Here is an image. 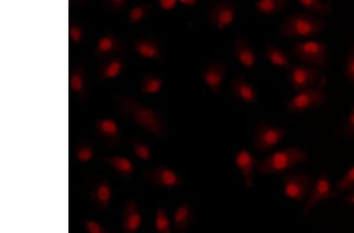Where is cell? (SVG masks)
<instances>
[{"label": "cell", "mask_w": 354, "mask_h": 233, "mask_svg": "<svg viewBox=\"0 0 354 233\" xmlns=\"http://www.w3.org/2000/svg\"><path fill=\"white\" fill-rule=\"evenodd\" d=\"M127 68V60L122 55H116L100 61L96 72L99 82L111 81L122 75Z\"/></svg>", "instance_id": "cell-19"}, {"label": "cell", "mask_w": 354, "mask_h": 233, "mask_svg": "<svg viewBox=\"0 0 354 233\" xmlns=\"http://www.w3.org/2000/svg\"><path fill=\"white\" fill-rule=\"evenodd\" d=\"M129 149L133 155L142 161H150L152 157V150L147 142L136 136H131L128 141Z\"/></svg>", "instance_id": "cell-29"}, {"label": "cell", "mask_w": 354, "mask_h": 233, "mask_svg": "<svg viewBox=\"0 0 354 233\" xmlns=\"http://www.w3.org/2000/svg\"><path fill=\"white\" fill-rule=\"evenodd\" d=\"M74 156L80 163L87 164L95 156V150L93 142L83 140L74 147Z\"/></svg>", "instance_id": "cell-30"}, {"label": "cell", "mask_w": 354, "mask_h": 233, "mask_svg": "<svg viewBox=\"0 0 354 233\" xmlns=\"http://www.w3.org/2000/svg\"><path fill=\"white\" fill-rule=\"evenodd\" d=\"M354 189V164L346 170L337 183L335 190L339 193L350 192Z\"/></svg>", "instance_id": "cell-34"}, {"label": "cell", "mask_w": 354, "mask_h": 233, "mask_svg": "<svg viewBox=\"0 0 354 233\" xmlns=\"http://www.w3.org/2000/svg\"><path fill=\"white\" fill-rule=\"evenodd\" d=\"M305 150L299 146L284 148L271 153L259 164L258 172L263 175H272L287 172L307 161Z\"/></svg>", "instance_id": "cell-3"}, {"label": "cell", "mask_w": 354, "mask_h": 233, "mask_svg": "<svg viewBox=\"0 0 354 233\" xmlns=\"http://www.w3.org/2000/svg\"><path fill=\"white\" fill-rule=\"evenodd\" d=\"M230 92L236 99L253 105L259 101V94L254 84L243 74L234 77L230 83Z\"/></svg>", "instance_id": "cell-17"}, {"label": "cell", "mask_w": 354, "mask_h": 233, "mask_svg": "<svg viewBox=\"0 0 354 233\" xmlns=\"http://www.w3.org/2000/svg\"><path fill=\"white\" fill-rule=\"evenodd\" d=\"M113 99L122 114L146 132L157 139L168 137V123L162 113L127 94H116Z\"/></svg>", "instance_id": "cell-1"}, {"label": "cell", "mask_w": 354, "mask_h": 233, "mask_svg": "<svg viewBox=\"0 0 354 233\" xmlns=\"http://www.w3.org/2000/svg\"><path fill=\"white\" fill-rule=\"evenodd\" d=\"M235 165L241 174L244 185L248 189L252 188L255 172L259 168L256 156L250 150L243 148L236 154Z\"/></svg>", "instance_id": "cell-16"}, {"label": "cell", "mask_w": 354, "mask_h": 233, "mask_svg": "<svg viewBox=\"0 0 354 233\" xmlns=\"http://www.w3.org/2000/svg\"><path fill=\"white\" fill-rule=\"evenodd\" d=\"M68 88L82 101H86L89 95V84L86 70L82 63L73 68L68 74Z\"/></svg>", "instance_id": "cell-21"}, {"label": "cell", "mask_w": 354, "mask_h": 233, "mask_svg": "<svg viewBox=\"0 0 354 233\" xmlns=\"http://www.w3.org/2000/svg\"><path fill=\"white\" fill-rule=\"evenodd\" d=\"M328 96L324 85L307 88L297 94L287 102L286 110L292 114L316 109L327 101Z\"/></svg>", "instance_id": "cell-6"}, {"label": "cell", "mask_w": 354, "mask_h": 233, "mask_svg": "<svg viewBox=\"0 0 354 233\" xmlns=\"http://www.w3.org/2000/svg\"><path fill=\"white\" fill-rule=\"evenodd\" d=\"M326 27L327 24L315 15L297 11L283 20L279 30L283 37L304 39L319 35Z\"/></svg>", "instance_id": "cell-2"}, {"label": "cell", "mask_w": 354, "mask_h": 233, "mask_svg": "<svg viewBox=\"0 0 354 233\" xmlns=\"http://www.w3.org/2000/svg\"><path fill=\"white\" fill-rule=\"evenodd\" d=\"M288 77L290 87L295 92L325 83L324 77L316 67L304 63L290 66Z\"/></svg>", "instance_id": "cell-9"}, {"label": "cell", "mask_w": 354, "mask_h": 233, "mask_svg": "<svg viewBox=\"0 0 354 233\" xmlns=\"http://www.w3.org/2000/svg\"><path fill=\"white\" fill-rule=\"evenodd\" d=\"M345 75L348 82L354 86V48L351 50L350 53L347 55L345 65Z\"/></svg>", "instance_id": "cell-38"}, {"label": "cell", "mask_w": 354, "mask_h": 233, "mask_svg": "<svg viewBox=\"0 0 354 233\" xmlns=\"http://www.w3.org/2000/svg\"><path fill=\"white\" fill-rule=\"evenodd\" d=\"M344 201L349 203L350 205L354 207V190L350 192L349 194H348L344 199Z\"/></svg>", "instance_id": "cell-40"}, {"label": "cell", "mask_w": 354, "mask_h": 233, "mask_svg": "<svg viewBox=\"0 0 354 233\" xmlns=\"http://www.w3.org/2000/svg\"><path fill=\"white\" fill-rule=\"evenodd\" d=\"M159 2L164 9L169 10L174 7L176 0H159Z\"/></svg>", "instance_id": "cell-39"}, {"label": "cell", "mask_w": 354, "mask_h": 233, "mask_svg": "<svg viewBox=\"0 0 354 233\" xmlns=\"http://www.w3.org/2000/svg\"><path fill=\"white\" fill-rule=\"evenodd\" d=\"M144 223V216L139 204L134 199H129L123 208L121 218V228L124 233L138 232Z\"/></svg>", "instance_id": "cell-18"}, {"label": "cell", "mask_w": 354, "mask_h": 233, "mask_svg": "<svg viewBox=\"0 0 354 233\" xmlns=\"http://www.w3.org/2000/svg\"><path fill=\"white\" fill-rule=\"evenodd\" d=\"M93 128L98 137L110 148L117 147L122 140V132L118 123L111 118H101L93 122Z\"/></svg>", "instance_id": "cell-14"}, {"label": "cell", "mask_w": 354, "mask_h": 233, "mask_svg": "<svg viewBox=\"0 0 354 233\" xmlns=\"http://www.w3.org/2000/svg\"><path fill=\"white\" fill-rule=\"evenodd\" d=\"M102 162L113 170L120 177L129 180L133 177L136 172L134 163L127 156L120 155L102 157Z\"/></svg>", "instance_id": "cell-24"}, {"label": "cell", "mask_w": 354, "mask_h": 233, "mask_svg": "<svg viewBox=\"0 0 354 233\" xmlns=\"http://www.w3.org/2000/svg\"><path fill=\"white\" fill-rule=\"evenodd\" d=\"M237 5L233 0H213L208 6L207 21L216 30L231 27L236 21Z\"/></svg>", "instance_id": "cell-7"}, {"label": "cell", "mask_w": 354, "mask_h": 233, "mask_svg": "<svg viewBox=\"0 0 354 233\" xmlns=\"http://www.w3.org/2000/svg\"><path fill=\"white\" fill-rule=\"evenodd\" d=\"M314 185L312 175L294 172L285 174L282 179V190L285 196L291 201L301 202L309 196Z\"/></svg>", "instance_id": "cell-8"}, {"label": "cell", "mask_w": 354, "mask_h": 233, "mask_svg": "<svg viewBox=\"0 0 354 233\" xmlns=\"http://www.w3.org/2000/svg\"><path fill=\"white\" fill-rule=\"evenodd\" d=\"M84 228L89 233H109L110 230L100 221L86 219L84 221Z\"/></svg>", "instance_id": "cell-37"}, {"label": "cell", "mask_w": 354, "mask_h": 233, "mask_svg": "<svg viewBox=\"0 0 354 233\" xmlns=\"http://www.w3.org/2000/svg\"><path fill=\"white\" fill-rule=\"evenodd\" d=\"M164 87V81L162 77L151 72L142 76L140 82V92L142 94L151 96L161 92Z\"/></svg>", "instance_id": "cell-27"}, {"label": "cell", "mask_w": 354, "mask_h": 233, "mask_svg": "<svg viewBox=\"0 0 354 233\" xmlns=\"http://www.w3.org/2000/svg\"><path fill=\"white\" fill-rule=\"evenodd\" d=\"M104 7L113 13H123L129 6V0H102Z\"/></svg>", "instance_id": "cell-36"}, {"label": "cell", "mask_w": 354, "mask_h": 233, "mask_svg": "<svg viewBox=\"0 0 354 233\" xmlns=\"http://www.w3.org/2000/svg\"><path fill=\"white\" fill-rule=\"evenodd\" d=\"M290 52L301 63L324 68L328 63V49L326 43L317 41L295 42Z\"/></svg>", "instance_id": "cell-4"}, {"label": "cell", "mask_w": 354, "mask_h": 233, "mask_svg": "<svg viewBox=\"0 0 354 233\" xmlns=\"http://www.w3.org/2000/svg\"><path fill=\"white\" fill-rule=\"evenodd\" d=\"M339 133L340 137L354 140V105L352 107L344 126L342 127Z\"/></svg>", "instance_id": "cell-35"}, {"label": "cell", "mask_w": 354, "mask_h": 233, "mask_svg": "<svg viewBox=\"0 0 354 233\" xmlns=\"http://www.w3.org/2000/svg\"><path fill=\"white\" fill-rule=\"evenodd\" d=\"M264 57L274 66L282 68V69H289L290 67L289 56L276 44L268 43L266 45Z\"/></svg>", "instance_id": "cell-26"}, {"label": "cell", "mask_w": 354, "mask_h": 233, "mask_svg": "<svg viewBox=\"0 0 354 233\" xmlns=\"http://www.w3.org/2000/svg\"><path fill=\"white\" fill-rule=\"evenodd\" d=\"M74 4L77 6V7H82V6H84L86 4L89 0H73Z\"/></svg>", "instance_id": "cell-41"}, {"label": "cell", "mask_w": 354, "mask_h": 233, "mask_svg": "<svg viewBox=\"0 0 354 233\" xmlns=\"http://www.w3.org/2000/svg\"><path fill=\"white\" fill-rule=\"evenodd\" d=\"M141 178L146 183L162 189L170 190L184 185V179L174 170L160 165L142 170Z\"/></svg>", "instance_id": "cell-10"}, {"label": "cell", "mask_w": 354, "mask_h": 233, "mask_svg": "<svg viewBox=\"0 0 354 233\" xmlns=\"http://www.w3.org/2000/svg\"><path fill=\"white\" fill-rule=\"evenodd\" d=\"M227 66L226 61L216 60L209 62L203 68V81L211 92L215 94L221 93L226 78Z\"/></svg>", "instance_id": "cell-13"}, {"label": "cell", "mask_w": 354, "mask_h": 233, "mask_svg": "<svg viewBox=\"0 0 354 233\" xmlns=\"http://www.w3.org/2000/svg\"><path fill=\"white\" fill-rule=\"evenodd\" d=\"M88 194L91 203L100 212L109 210L113 201L111 185L104 179H99L91 184Z\"/></svg>", "instance_id": "cell-15"}, {"label": "cell", "mask_w": 354, "mask_h": 233, "mask_svg": "<svg viewBox=\"0 0 354 233\" xmlns=\"http://www.w3.org/2000/svg\"><path fill=\"white\" fill-rule=\"evenodd\" d=\"M68 39L74 44H82L88 34V28L83 22L71 19L68 27Z\"/></svg>", "instance_id": "cell-32"}, {"label": "cell", "mask_w": 354, "mask_h": 233, "mask_svg": "<svg viewBox=\"0 0 354 233\" xmlns=\"http://www.w3.org/2000/svg\"><path fill=\"white\" fill-rule=\"evenodd\" d=\"M339 194V193L330 184L328 174L326 172H322L316 183H314L310 195L306 199L302 209V215L304 217H308L312 210L319 204L335 198Z\"/></svg>", "instance_id": "cell-11"}, {"label": "cell", "mask_w": 354, "mask_h": 233, "mask_svg": "<svg viewBox=\"0 0 354 233\" xmlns=\"http://www.w3.org/2000/svg\"><path fill=\"white\" fill-rule=\"evenodd\" d=\"M152 4L149 1H142L131 8L127 19L131 25H138L148 19L151 14Z\"/></svg>", "instance_id": "cell-28"}, {"label": "cell", "mask_w": 354, "mask_h": 233, "mask_svg": "<svg viewBox=\"0 0 354 233\" xmlns=\"http://www.w3.org/2000/svg\"><path fill=\"white\" fill-rule=\"evenodd\" d=\"M132 48L142 59L160 61L164 57L162 45L156 37H142L136 39L132 43Z\"/></svg>", "instance_id": "cell-20"}, {"label": "cell", "mask_w": 354, "mask_h": 233, "mask_svg": "<svg viewBox=\"0 0 354 233\" xmlns=\"http://www.w3.org/2000/svg\"><path fill=\"white\" fill-rule=\"evenodd\" d=\"M127 46L121 38L111 31H106L96 41L93 48L94 58L99 62L116 55H122Z\"/></svg>", "instance_id": "cell-12"}, {"label": "cell", "mask_w": 354, "mask_h": 233, "mask_svg": "<svg viewBox=\"0 0 354 233\" xmlns=\"http://www.w3.org/2000/svg\"><path fill=\"white\" fill-rule=\"evenodd\" d=\"M155 229L159 233H171L173 231L167 210L162 207H159L156 210Z\"/></svg>", "instance_id": "cell-33"}, {"label": "cell", "mask_w": 354, "mask_h": 233, "mask_svg": "<svg viewBox=\"0 0 354 233\" xmlns=\"http://www.w3.org/2000/svg\"><path fill=\"white\" fill-rule=\"evenodd\" d=\"M287 133V130L281 126L259 121L253 132L254 150L260 153L272 150L286 138Z\"/></svg>", "instance_id": "cell-5"}, {"label": "cell", "mask_w": 354, "mask_h": 233, "mask_svg": "<svg viewBox=\"0 0 354 233\" xmlns=\"http://www.w3.org/2000/svg\"><path fill=\"white\" fill-rule=\"evenodd\" d=\"M232 43L234 56L239 63L247 69H253L257 65V54L252 45L239 36L233 39Z\"/></svg>", "instance_id": "cell-22"}, {"label": "cell", "mask_w": 354, "mask_h": 233, "mask_svg": "<svg viewBox=\"0 0 354 233\" xmlns=\"http://www.w3.org/2000/svg\"><path fill=\"white\" fill-rule=\"evenodd\" d=\"M290 3V0H256L254 9L261 15L270 16L283 12Z\"/></svg>", "instance_id": "cell-25"}, {"label": "cell", "mask_w": 354, "mask_h": 233, "mask_svg": "<svg viewBox=\"0 0 354 233\" xmlns=\"http://www.w3.org/2000/svg\"><path fill=\"white\" fill-rule=\"evenodd\" d=\"M195 210L189 201H183L175 209L173 214V227L176 232H186L195 223Z\"/></svg>", "instance_id": "cell-23"}, {"label": "cell", "mask_w": 354, "mask_h": 233, "mask_svg": "<svg viewBox=\"0 0 354 233\" xmlns=\"http://www.w3.org/2000/svg\"><path fill=\"white\" fill-rule=\"evenodd\" d=\"M298 3L314 15L327 17L332 14V5L324 0H297Z\"/></svg>", "instance_id": "cell-31"}]
</instances>
